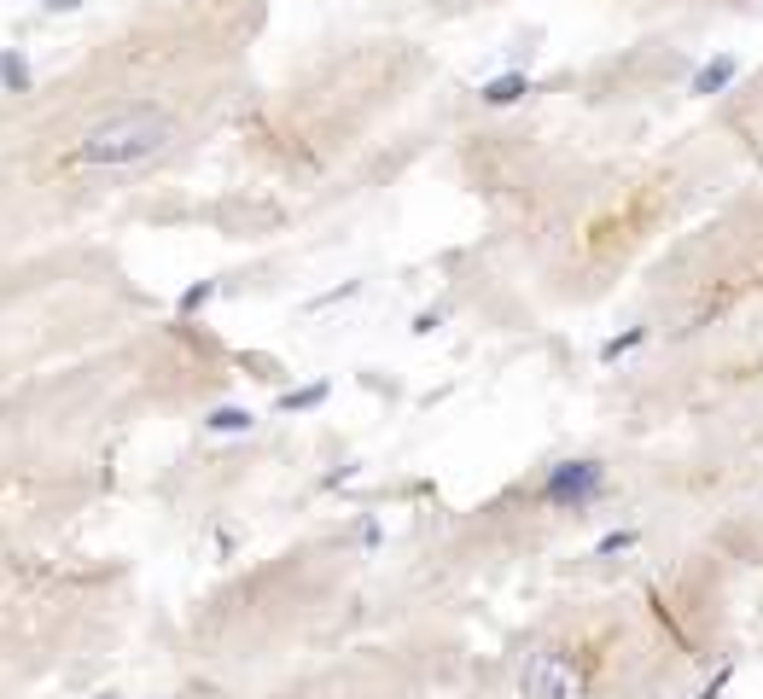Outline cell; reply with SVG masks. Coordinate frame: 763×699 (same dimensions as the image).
<instances>
[{
  "mask_svg": "<svg viewBox=\"0 0 763 699\" xmlns=\"http://www.w3.org/2000/svg\"><path fill=\"white\" fill-rule=\"evenodd\" d=\"M443 327V309H426V315H414V333H437Z\"/></svg>",
  "mask_w": 763,
  "mask_h": 699,
  "instance_id": "obj_13",
  "label": "cell"
},
{
  "mask_svg": "<svg viewBox=\"0 0 763 699\" xmlns=\"http://www.w3.org/2000/svg\"><path fill=\"white\" fill-rule=\"evenodd\" d=\"M100 699H117V694H100Z\"/></svg>",
  "mask_w": 763,
  "mask_h": 699,
  "instance_id": "obj_15",
  "label": "cell"
},
{
  "mask_svg": "<svg viewBox=\"0 0 763 699\" xmlns=\"http://www.w3.org/2000/svg\"><path fill=\"white\" fill-rule=\"evenodd\" d=\"M612 490V472H606V461H595V455H571V461H554L548 472H542V507H554V513H589L600 496Z\"/></svg>",
  "mask_w": 763,
  "mask_h": 699,
  "instance_id": "obj_2",
  "label": "cell"
},
{
  "mask_svg": "<svg viewBox=\"0 0 763 699\" xmlns=\"http://www.w3.org/2000/svg\"><path fill=\"white\" fill-rule=\"evenodd\" d=\"M635 542H641V531H630V525H624V531H606L595 542V560H618V554H635Z\"/></svg>",
  "mask_w": 763,
  "mask_h": 699,
  "instance_id": "obj_11",
  "label": "cell"
},
{
  "mask_svg": "<svg viewBox=\"0 0 763 699\" xmlns=\"http://www.w3.org/2000/svg\"><path fill=\"white\" fill-rule=\"evenodd\" d=\"M35 88V70L18 47H0V94H30Z\"/></svg>",
  "mask_w": 763,
  "mask_h": 699,
  "instance_id": "obj_7",
  "label": "cell"
},
{
  "mask_svg": "<svg viewBox=\"0 0 763 699\" xmlns=\"http://www.w3.org/2000/svg\"><path fill=\"white\" fill-rule=\"evenodd\" d=\"M82 0H47V12H76Z\"/></svg>",
  "mask_w": 763,
  "mask_h": 699,
  "instance_id": "obj_14",
  "label": "cell"
},
{
  "mask_svg": "<svg viewBox=\"0 0 763 699\" xmlns=\"http://www.w3.org/2000/svg\"><path fill=\"white\" fill-rule=\"evenodd\" d=\"M519 699H589V676L571 647H531L519 665Z\"/></svg>",
  "mask_w": 763,
  "mask_h": 699,
  "instance_id": "obj_3",
  "label": "cell"
},
{
  "mask_svg": "<svg viewBox=\"0 0 763 699\" xmlns=\"http://www.w3.org/2000/svg\"><path fill=\"white\" fill-rule=\"evenodd\" d=\"M734 76H740V59H734V53H717V59H705V65L688 76V94H694V100H711V94L729 88Z\"/></svg>",
  "mask_w": 763,
  "mask_h": 699,
  "instance_id": "obj_4",
  "label": "cell"
},
{
  "mask_svg": "<svg viewBox=\"0 0 763 699\" xmlns=\"http://www.w3.org/2000/svg\"><path fill=\"white\" fill-rule=\"evenodd\" d=\"M729 676H734V670L723 665V670H717V676H711V682H705V688H699L694 699H717V694H723V688H729Z\"/></svg>",
  "mask_w": 763,
  "mask_h": 699,
  "instance_id": "obj_12",
  "label": "cell"
},
{
  "mask_svg": "<svg viewBox=\"0 0 763 699\" xmlns=\"http://www.w3.org/2000/svg\"><path fill=\"white\" fill-rule=\"evenodd\" d=\"M327 397H332L327 379H309V385H298V391H286V397H280V414H309V408H321Z\"/></svg>",
  "mask_w": 763,
  "mask_h": 699,
  "instance_id": "obj_9",
  "label": "cell"
},
{
  "mask_svg": "<svg viewBox=\"0 0 763 699\" xmlns=\"http://www.w3.org/2000/svg\"><path fill=\"white\" fill-rule=\"evenodd\" d=\"M531 94V76L525 70H501V76H490L484 88H478V100L490 105V111H507V105H519Z\"/></svg>",
  "mask_w": 763,
  "mask_h": 699,
  "instance_id": "obj_5",
  "label": "cell"
},
{
  "mask_svg": "<svg viewBox=\"0 0 763 699\" xmlns=\"http://www.w3.org/2000/svg\"><path fill=\"white\" fill-rule=\"evenodd\" d=\"M175 140H181L175 111H164L152 100H134L94 117L70 140V169H82V175H134V169H152L158 158H169Z\"/></svg>",
  "mask_w": 763,
  "mask_h": 699,
  "instance_id": "obj_1",
  "label": "cell"
},
{
  "mask_svg": "<svg viewBox=\"0 0 763 699\" xmlns=\"http://www.w3.org/2000/svg\"><path fill=\"white\" fill-rule=\"evenodd\" d=\"M647 344V327H624V333H612L606 344H600V367H618L624 356H635Z\"/></svg>",
  "mask_w": 763,
  "mask_h": 699,
  "instance_id": "obj_8",
  "label": "cell"
},
{
  "mask_svg": "<svg viewBox=\"0 0 763 699\" xmlns=\"http://www.w3.org/2000/svg\"><path fill=\"white\" fill-rule=\"evenodd\" d=\"M251 426H257V414H251V408H239V402H216V408L204 414V432H210V437H245Z\"/></svg>",
  "mask_w": 763,
  "mask_h": 699,
  "instance_id": "obj_6",
  "label": "cell"
},
{
  "mask_svg": "<svg viewBox=\"0 0 763 699\" xmlns=\"http://www.w3.org/2000/svg\"><path fill=\"white\" fill-rule=\"evenodd\" d=\"M210 298H216V280H193V286L175 298V315H181V321H193V315H204V309H210Z\"/></svg>",
  "mask_w": 763,
  "mask_h": 699,
  "instance_id": "obj_10",
  "label": "cell"
}]
</instances>
